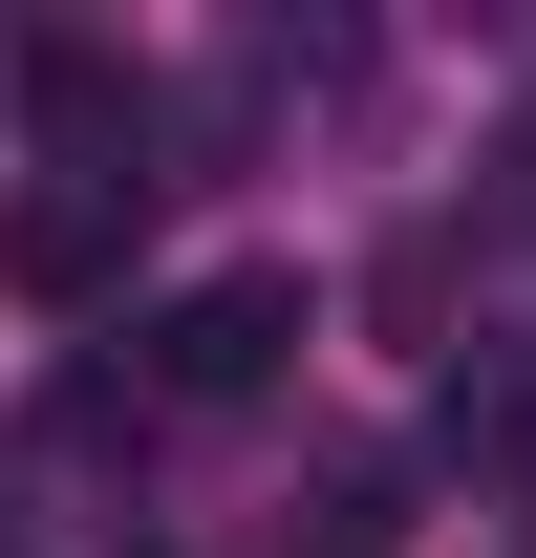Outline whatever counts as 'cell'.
<instances>
[{"mask_svg": "<svg viewBox=\"0 0 536 558\" xmlns=\"http://www.w3.org/2000/svg\"><path fill=\"white\" fill-rule=\"evenodd\" d=\"M279 344H301V279H279V258L172 279V301H150V409H258Z\"/></svg>", "mask_w": 536, "mask_h": 558, "instance_id": "1", "label": "cell"}, {"mask_svg": "<svg viewBox=\"0 0 536 558\" xmlns=\"http://www.w3.org/2000/svg\"><path fill=\"white\" fill-rule=\"evenodd\" d=\"M130 215H150V194H108V172H22V194H0V279L65 323V301L130 279Z\"/></svg>", "mask_w": 536, "mask_h": 558, "instance_id": "2", "label": "cell"}, {"mask_svg": "<svg viewBox=\"0 0 536 558\" xmlns=\"http://www.w3.org/2000/svg\"><path fill=\"white\" fill-rule=\"evenodd\" d=\"M22 108H44V172H108V194H150V86L108 65V44H22Z\"/></svg>", "mask_w": 536, "mask_h": 558, "instance_id": "3", "label": "cell"}, {"mask_svg": "<svg viewBox=\"0 0 536 558\" xmlns=\"http://www.w3.org/2000/svg\"><path fill=\"white\" fill-rule=\"evenodd\" d=\"M387 537H407V494L365 473V451H343V473L301 494V515H279V558H387Z\"/></svg>", "mask_w": 536, "mask_h": 558, "instance_id": "4", "label": "cell"}, {"mask_svg": "<svg viewBox=\"0 0 536 558\" xmlns=\"http://www.w3.org/2000/svg\"><path fill=\"white\" fill-rule=\"evenodd\" d=\"M494 215H515V236H536V108H515V130H494Z\"/></svg>", "mask_w": 536, "mask_h": 558, "instance_id": "5", "label": "cell"}]
</instances>
